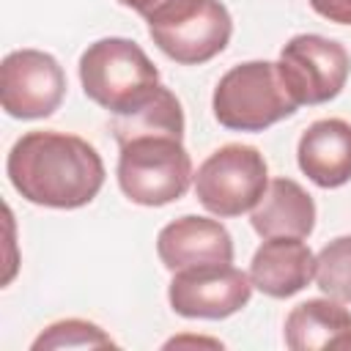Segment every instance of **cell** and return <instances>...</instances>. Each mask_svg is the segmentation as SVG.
Returning a JSON list of instances; mask_svg holds the SVG:
<instances>
[{
    "label": "cell",
    "instance_id": "obj_1",
    "mask_svg": "<svg viewBox=\"0 0 351 351\" xmlns=\"http://www.w3.org/2000/svg\"><path fill=\"white\" fill-rule=\"evenodd\" d=\"M5 176L27 203L71 211L88 206L101 192L107 170L88 140L36 129L11 145Z\"/></svg>",
    "mask_w": 351,
    "mask_h": 351
},
{
    "label": "cell",
    "instance_id": "obj_2",
    "mask_svg": "<svg viewBox=\"0 0 351 351\" xmlns=\"http://www.w3.org/2000/svg\"><path fill=\"white\" fill-rule=\"evenodd\" d=\"M80 82L85 96L110 115H129L159 90V69L145 49L121 36H107L80 55Z\"/></svg>",
    "mask_w": 351,
    "mask_h": 351
},
{
    "label": "cell",
    "instance_id": "obj_3",
    "mask_svg": "<svg viewBox=\"0 0 351 351\" xmlns=\"http://www.w3.org/2000/svg\"><path fill=\"white\" fill-rule=\"evenodd\" d=\"M118 186L145 208L167 206L186 195L195 181L189 151L173 134H137L118 145Z\"/></svg>",
    "mask_w": 351,
    "mask_h": 351
},
{
    "label": "cell",
    "instance_id": "obj_4",
    "mask_svg": "<svg viewBox=\"0 0 351 351\" xmlns=\"http://www.w3.org/2000/svg\"><path fill=\"white\" fill-rule=\"evenodd\" d=\"M211 110L217 123L230 132H263L291 118L299 104L285 90L277 63L244 60L219 77Z\"/></svg>",
    "mask_w": 351,
    "mask_h": 351
},
{
    "label": "cell",
    "instance_id": "obj_5",
    "mask_svg": "<svg viewBox=\"0 0 351 351\" xmlns=\"http://www.w3.org/2000/svg\"><path fill=\"white\" fill-rule=\"evenodd\" d=\"M145 22L151 41L181 66L217 58L233 36L230 11L219 0H167Z\"/></svg>",
    "mask_w": 351,
    "mask_h": 351
},
{
    "label": "cell",
    "instance_id": "obj_6",
    "mask_svg": "<svg viewBox=\"0 0 351 351\" xmlns=\"http://www.w3.org/2000/svg\"><path fill=\"white\" fill-rule=\"evenodd\" d=\"M269 186V165L255 145L228 143L208 154L195 173V195L200 206L219 217H241L252 211Z\"/></svg>",
    "mask_w": 351,
    "mask_h": 351
},
{
    "label": "cell",
    "instance_id": "obj_7",
    "mask_svg": "<svg viewBox=\"0 0 351 351\" xmlns=\"http://www.w3.org/2000/svg\"><path fill=\"white\" fill-rule=\"evenodd\" d=\"M277 71L285 90L299 107L326 104L343 93L351 74V55L335 38L299 33L282 44Z\"/></svg>",
    "mask_w": 351,
    "mask_h": 351
},
{
    "label": "cell",
    "instance_id": "obj_8",
    "mask_svg": "<svg viewBox=\"0 0 351 351\" xmlns=\"http://www.w3.org/2000/svg\"><path fill=\"white\" fill-rule=\"evenodd\" d=\"M252 299V280L233 263H203L173 271L167 302L181 318L222 321L244 310Z\"/></svg>",
    "mask_w": 351,
    "mask_h": 351
},
{
    "label": "cell",
    "instance_id": "obj_9",
    "mask_svg": "<svg viewBox=\"0 0 351 351\" xmlns=\"http://www.w3.org/2000/svg\"><path fill=\"white\" fill-rule=\"evenodd\" d=\"M66 96V71L44 49H14L0 66V104L11 118H49Z\"/></svg>",
    "mask_w": 351,
    "mask_h": 351
},
{
    "label": "cell",
    "instance_id": "obj_10",
    "mask_svg": "<svg viewBox=\"0 0 351 351\" xmlns=\"http://www.w3.org/2000/svg\"><path fill=\"white\" fill-rule=\"evenodd\" d=\"M156 255L170 271L203 263H233V236L219 219L184 214L159 230Z\"/></svg>",
    "mask_w": 351,
    "mask_h": 351
},
{
    "label": "cell",
    "instance_id": "obj_11",
    "mask_svg": "<svg viewBox=\"0 0 351 351\" xmlns=\"http://www.w3.org/2000/svg\"><path fill=\"white\" fill-rule=\"evenodd\" d=\"M247 274L261 293L288 299L315 280V255L296 236H274L255 250Z\"/></svg>",
    "mask_w": 351,
    "mask_h": 351
},
{
    "label": "cell",
    "instance_id": "obj_12",
    "mask_svg": "<svg viewBox=\"0 0 351 351\" xmlns=\"http://www.w3.org/2000/svg\"><path fill=\"white\" fill-rule=\"evenodd\" d=\"M299 170L321 189L351 181V123L343 118L313 121L296 145Z\"/></svg>",
    "mask_w": 351,
    "mask_h": 351
},
{
    "label": "cell",
    "instance_id": "obj_13",
    "mask_svg": "<svg viewBox=\"0 0 351 351\" xmlns=\"http://www.w3.org/2000/svg\"><path fill=\"white\" fill-rule=\"evenodd\" d=\"M282 340L291 351L351 348V310L332 296L299 302L285 315Z\"/></svg>",
    "mask_w": 351,
    "mask_h": 351
},
{
    "label": "cell",
    "instance_id": "obj_14",
    "mask_svg": "<svg viewBox=\"0 0 351 351\" xmlns=\"http://www.w3.org/2000/svg\"><path fill=\"white\" fill-rule=\"evenodd\" d=\"M250 222L261 239H274V236L307 239L315 228L313 195L293 178H274L269 181L258 206L250 211Z\"/></svg>",
    "mask_w": 351,
    "mask_h": 351
},
{
    "label": "cell",
    "instance_id": "obj_15",
    "mask_svg": "<svg viewBox=\"0 0 351 351\" xmlns=\"http://www.w3.org/2000/svg\"><path fill=\"white\" fill-rule=\"evenodd\" d=\"M184 129L186 123H184L181 101L165 85H159V90L143 107H137L129 115H112V123H110V132L118 145L137 134H173L184 140Z\"/></svg>",
    "mask_w": 351,
    "mask_h": 351
},
{
    "label": "cell",
    "instance_id": "obj_16",
    "mask_svg": "<svg viewBox=\"0 0 351 351\" xmlns=\"http://www.w3.org/2000/svg\"><path fill=\"white\" fill-rule=\"evenodd\" d=\"M315 285L326 296L351 304V236H337L321 247L315 255Z\"/></svg>",
    "mask_w": 351,
    "mask_h": 351
},
{
    "label": "cell",
    "instance_id": "obj_17",
    "mask_svg": "<svg viewBox=\"0 0 351 351\" xmlns=\"http://www.w3.org/2000/svg\"><path fill=\"white\" fill-rule=\"evenodd\" d=\"M118 343L93 321L85 318H63L38 332L30 343L33 351H55V348H115Z\"/></svg>",
    "mask_w": 351,
    "mask_h": 351
},
{
    "label": "cell",
    "instance_id": "obj_18",
    "mask_svg": "<svg viewBox=\"0 0 351 351\" xmlns=\"http://www.w3.org/2000/svg\"><path fill=\"white\" fill-rule=\"evenodd\" d=\"M310 8L335 25H351V0H310Z\"/></svg>",
    "mask_w": 351,
    "mask_h": 351
},
{
    "label": "cell",
    "instance_id": "obj_19",
    "mask_svg": "<svg viewBox=\"0 0 351 351\" xmlns=\"http://www.w3.org/2000/svg\"><path fill=\"white\" fill-rule=\"evenodd\" d=\"M121 5H126V8H132V11H137L143 19H148L156 8H162L167 0H118Z\"/></svg>",
    "mask_w": 351,
    "mask_h": 351
},
{
    "label": "cell",
    "instance_id": "obj_20",
    "mask_svg": "<svg viewBox=\"0 0 351 351\" xmlns=\"http://www.w3.org/2000/svg\"><path fill=\"white\" fill-rule=\"evenodd\" d=\"M211 346V348H222V343L219 340H208V337H173V340H167L165 343V348H173V346Z\"/></svg>",
    "mask_w": 351,
    "mask_h": 351
}]
</instances>
